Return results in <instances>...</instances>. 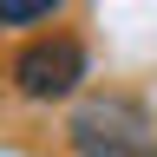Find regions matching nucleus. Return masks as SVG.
<instances>
[{"mask_svg": "<svg viewBox=\"0 0 157 157\" xmlns=\"http://www.w3.org/2000/svg\"><path fill=\"white\" fill-rule=\"evenodd\" d=\"M59 0H0V26H26V20H46Z\"/></svg>", "mask_w": 157, "mask_h": 157, "instance_id": "3", "label": "nucleus"}, {"mask_svg": "<svg viewBox=\"0 0 157 157\" xmlns=\"http://www.w3.org/2000/svg\"><path fill=\"white\" fill-rule=\"evenodd\" d=\"M72 151L78 157H157V124L137 98H92L72 111Z\"/></svg>", "mask_w": 157, "mask_h": 157, "instance_id": "1", "label": "nucleus"}, {"mask_svg": "<svg viewBox=\"0 0 157 157\" xmlns=\"http://www.w3.org/2000/svg\"><path fill=\"white\" fill-rule=\"evenodd\" d=\"M78 78H85V46L78 39H33V46H20V59H13V92L20 98H66V92H78Z\"/></svg>", "mask_w": 157, "mask_h": 157, "instance_id": "2", "label": "nucleus"}]
</instances>
